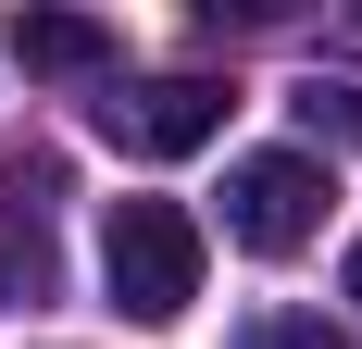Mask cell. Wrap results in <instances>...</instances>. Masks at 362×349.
Returning a JSON list of instances; mask_svg holds the SVG:
<instances>
[{
  "label": "cell",
  "mask_w": 362,
  "mask_h": 349,
  "mask_svg": "<svg viewBox=\"0 0 362 349\" xmlns=\"http://www.w3.org/2000/svg\"><path fill=\"white\" fill-rule=\"evenodd\" d=\"M225 88L213 75H138V88H112L100 100V138L112 150H138V162H187V150H213L225 138Z\"/></svg>",
  "instance_id": "cell-3"
},
{
  "label": "cell",
  "mask_w": 362,
  "mask_h": 349,
  "mask_svg": "<svg viewBox=\"0 0 362 349\" xmlns=\"http://www.w3.org/2000/svg\"><path fill=\"white\" fill-rule=\"evenodd\" d=\"M350 300H362V237H350Z\"/></svg>",
  "instance_id": "cell-7"
},
{
  "label": "cell",
  "mask_w": 362,
  "mask_h": 349,
  "mask_svg": "<svg viewBox=\"0 0 362 349\" xmlns=\"http://www.w3.org/2000/svg\"><path fill=\"white\" fill-rule=\"evenodd\" d=\"M13 63L25 75H100L112 63V25L100 13H13Z\"/></svg>",
  "instance_id": "cell-4"
},
{
  "label": "cell",
  "mask_w": 362,
  "mask_h": 349,
  "mask_svg": "<svg viewBox=\"0 0 362 349\" xmlns=\"http://www.w3.org/2000/svg\"><path fill=\"white\" fill-rule=\"evenodd\" d=\"M0 300H13V312H37V300H50V237H37V225H13V237H0Z\"/></svg>",
  "instance_id": "cell-5"
},
{
  "label": "cell",
  "mask_w": 362,
  "mask_h": 349,
  "mask_svg": "<svg viewBox=\"0 0 362 349\" xmlns=\"http://www.w3.org/2000/svg\"><path fill=\"white\" fill-rule=\"evenodd\" d=\"M100 275H112V312L125 324H175L187 300H200V225H187L175 200H112Z\"/></svg>",
  "instance_id": "cell-1"
},
{
  "label": "cell",
  "mask_w": 362,
  "mask_h": 349,
  "mask_svg": "<svg viewBox=\"0 0 362 349\" xmlns=\"http://www.w3.org/2000/svg\"><path fill=\"white\" fill-rule=\"evenodd\" d=\"M238 349H350V324H325V312H262Z\"/></svg>",
  "instance_id": "cell-6"
},
{
  "label": "cell",
  "mask_w": 362,
  "mask_h": 349,
  "mask_svg": "<svg viewBox=\"0 0 362 349\" xmlns=\"http://www.w3.org/2000/svg\"><path fill=\"white\" fill-rule=\"evenodd\" d=\"M325 162L313 150H250V162H225V237L262 249V262H288V249L325 237Z\"/></svg>",
  "instance_id": "cell-2"
}]
</instances>
